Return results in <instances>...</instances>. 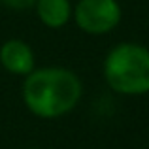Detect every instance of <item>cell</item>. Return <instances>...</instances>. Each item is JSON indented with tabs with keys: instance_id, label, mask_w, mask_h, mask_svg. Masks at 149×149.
Returning a JSON list of instances; mask_svg holds the SVG:
<instances>
[{
	"instance_id": "277c9868",
	"label": "cell",
	"mask_w": 149,
	"mask_h": 149,
	"mask_svg": "<svg viewBox=\"0 0 149 149\" xmlns=\"http://www.w3.org/2000/svg\"><path fill=\"white\" fill-rule=\"evenodd\" d=\"M0 66L11 76L25 77L36 68L34 51L21 38H10L0 45Z\"/></svg>"
},
{
	"instance_id": "5b68a950",
	"label": "cell",
	"mask_w": 149,
	"mask_h": 149,
	"mask_svg": "<svg viewBox=\"0 0 149 149\" xmlns=\"http://www.w3.org/2000/svg\"><path fill=\"white\" fill-rule=\"evenodd\" d=\"M32 8L40 23L51 30H58L68 25L74 10L72 0H36Z\"/></svg>"
},
{
	"instance_id": "8992f818",
	"label": "cell",
	"mask_w": 149,
	"mask_h": 149,
	"mask_svg": "<svg viewBox=\"0 0 149 149\" xmlns=\"http://www.w3.org/2000/svg\"><path fill=\"white\" fill-rule=\"evenodd\" d=\"M36 0H0V4H4L6 8L10 10H15V11H25L29 8L34 6Z\"/></svg>"
},
{
	"instance_id": "52a82bcc",
	"label": "cell",
	"mask_w": 149,
	"mask_h": 149,
	"mask_svg": "<svg viewBox=\"0 0 149 149\" xmlns=\"http://www.w3.org/2000/svg\"><path fill=\"white\" fill-rule=\"evenodd\" d=\"M26 149H40V147H26Z\"/></svg>"
},
{
	"instance_id": "3957f363",
	"label": "cell",
	"mask_w": 149,
	"mask_h": 149,
	"mask_svg": "<svg viewBox=\"0 0 149 149\" xmlns=\"http://www.w3.org/2000/svg\"><path fill=\"white\" fill-rule=\"evenodd\" d=\"M72 19L81 32L89 36H104L119 26L123 8L119 0H76Z\"/></svg>"
},
{
	"instance_id": "6da1fadb",
	"label": "cell",
	"mask_w": 149,
	"mask_h": 149,
	"mask_svg": "<svg viewBox=\"0 0 149 149\" xmlns=\"http://www.w3.org/2000/svg\"><path fill=\"white\" fill-rule=\"evenodd\" d=\"M21 96L25 108L34 117L53 121L76 109L83 96V83L70 68L44 66L23 77Z\"/></svg>"
},
{
	"instance_id": "7a4b0ae2",
	"label": "cell",
	"mask_w": 149,
	"mask_h": 149,
	"mask_svg": "<svg viewBox=\"0 0 149 149\" xmlns=\"http://www.w3.org/2000/svg\"><path fill=\"white\" fill-rule=\"evenodd\" d=\"M102 76L113 93L142 96L149 93V49L136 42H121L108 51Z\"/></svg>"
}]
</instances>
